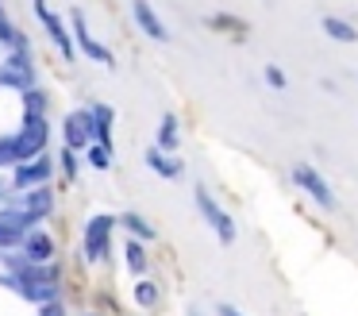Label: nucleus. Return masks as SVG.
Returning <instances> with one entry per match:
<instances>
[{
  "label": "nucleus",
  "instance_id": "obj_1",
  "mask_svg": "<svg viewBox=\"0 0 358 316\" xmlns=\"http://www.w3.org/2000/svg\"><path fill=\"white\" fill-rule=\"evenodd\" d=\"M16 289L35 305H47L58 297V270L50 262H24L16 270Z\"/></svg>",
  "mask_w": 358,
  "mask_h": 316
},
{
  "label": "nucleus",
  "instance_id": "obj_2",
  "mask_svg": "<svg viewBox=\"0 0 358 316\" xmlns=\"http://www.w3.org/2000/svg\"><path fill=\"white\" fill-rule=\"evenodd\" d=\"M193 197H196V208H201L204 224H208V228L216 231V239H220L224 247H231V243H235V220H231V216H227L224 208L216 205V197H212V193L204 189V185H196Z\"/></svg>",
  "mask_w": 358,
  "mask_h": 316
},
{
  "label": "nucleus",
  "instance_id": "obj_3",
  "mask_svg": "<svg viewBox=\"0 0 358 316\" xmlns=\"http://www.w3.org/2000/svg\"><path fill=\"white\" fill-rule=\"evenodd\" d=\"M293 181H296V189H304L320 208L335 212V205H339V200H335L331 185H327L324 177H320V170H316V166H308V162H296V166H293Z\"/></svg>",
  "mask_w": 358,
  "mask_h": 316
},
{
  "label": "nucleus",
  "instance_id": "obj_4",
  "mask_svg": "<svg viewBox=\"0 0 358 316\" xmlns=\"http://www.w3.org/2000/svg\"><path fill=\"white\" fill-rule=\"evenodd\" d=\"M112 228H116V216H93L85 224V259L89 262H104L112 251Z\"/></svg>",
  "mask_w": 358,
  "mask_h": 316
},
{
  "label": "nucleus",
  "instance_id": "obj_5",
  "mask_svg": "<svg viewBox=\"0 0 358 316\" xmlns=\"http://www.w3.org/2000/svg\"><path fill=\"white\" fill-rule=\"evenodd\" d=\"M0 85L4 89H35V66H31V54L27 50H16L0 62Z\"/></svg>",
  "mask_w": 358,
  "mask_h": 316
},
{
  "label": "nucleus",
  "instance_id": "obj_6",
  "mask_svg": "<svg viewBox=\"0 0 358 316\" xmlns=\"http://www.w3.org/2000/svg\"><path fill=\"white\" fill-rule=\"evenodd\" d=\"M35 12H39L43 27H47L50 43H55L58 50L66 54V62H70V58H73V35H70V27H66V23H62V15H58L55 8L47 4V0H35Z\"/></svg>",
  "mask_w": 358,
  "mask_h": 316
},
{
  "label": "nucleus",
  "instance_id": "obj_7",
  "mask_svg": "<svg viewBox=\"0 0 358 316\" xmlns=\"http://www.w3.org/2000/svg\"><path fill=\"white\" fill-rule=\"evenodd\" d=\"M89 143H93V116H89V108H78V112H70L62 123V146L85 151Z\"/></svg>",
  "mask_w": 358,
  "mask_h": 316
},
{
  "label": "nucleus",
  "instance_id": "obj_8",
  "mask_svg": "<svg viewBox=\"0 0 358 316\" xmlns=\"http://www.w3.org/2000/svg\"><path fill=\"white\" fill-rule=\"evenodd\" d=\"M70 35H73V46H81V50H85L93 62H101V66H116V58H112V50H108V46H104V43H96V39L89 35L85 15H81V12H73V15H70Z\"/></svg>",
  "mask_w": 358,
  "mask_h": 316
},
{
  "label": "nucleus",
  "instance_id": "obj_9",
  "mask_svg": "<svg viewBox=\"0 0 358 316\" xmlns=\"http://www.w3.org/2000/svg\"><path fill=\"white\" fill-rule=\"evenodd\" d=\"M50 170H55V166H50L47 154H35V158L20 162V166H16V189H24V193L27 189H39V185L50 177Z\"/></svg>",
  "mask_w": 358,
  "mask_h": 316
},
{
  "label": "nucleus",
  "instance_id": "obj_10",
  "mask_svg": "<svg viewBox=\"0 0 358 316\" xmlns=\"http://www.w3.org/2000/svg\"><path fill=\"white\" fill-rule=\"evenodd\" d=\"M131 12H135V23L143 27V35H147V39H155V43H166V39H170L166 23L158 20V12L147 4V0H131Z\"/></svg>",
  "mask_w": 358,
  "mask_h": 316
},
{
  "label": "nucleus",
  "instance_id": "obj_11",
  "mask_svg": "<svg viewBox=\"0 0 358 316\" xmlns=\"http://www.w3.org/2000/svg\"><path fill=\"white\" fill-rule=\"evenodd\" d=\"M50 205H55V197H50V189H27L24 200H20V216L27 220V228H35V220H43V216L50 212Z\"/></svg>",
  "mask_w": 358,
  "mask_h": 316
},
{
  "label": "nucleus",
  "instance_id": "obj_12",
  "mask_svg": "<svg viewBox=\"0 0 358 316\" xmlns=\"http://www.w3.org/2000/svg\"><path fill=\"white\" fill-rule=\"evenodd\" d=\"M27 220L20 216V208H4L0 212V247H16V243H24V235H27Z\"/></svg>",
  "mask_w": 358,
  "mask_h": 316
},
{
  "label": "nucleus",
  "instance_id": "obj_13",
  "mask_svg": "<svg viewBox=\"0 0 358 316\" xmlns=\"http://www.w3.org/2000/svg\"><path fill=\"white\" fill-rule=\"evenodd\" d=\"M24 262H50V254H55V239L47 235V231H39V228H31L24 235Z\"/></svg>",
  "mask_w": 358,
  "mask_h": 316
},
{
  "label": "nucleus",
  "instance_id": "obj_14",
  "mask_svg": "<svg viewBox=\"0 0 358 316\" xmlns=\"http://www.w3.org/2000/svg\"><path fill=\"white\" fill-rule=\"evenodd\" d=\"M89 116H93V143H101L112 151V108L96 104V108H89Z\"/></svg>",
  "mask_w": 358,
  "mask_h": 316
},
{
  "label": "nucleus",
  "instance_id": "obj_15",
  "mask_svg": "<svg viewBox=\"0 0 358 316\" xmlns=\"http://www.w3.org/2000/svg\"><path fill=\"white\" fill-rule=\"evenodd\" d=\"M147 166L155 170V174H162V177H181V158H173V154H166V151H158V146H150L147 151Z\"/></svg>",
  "mask_w": 358,
  "mask_h": 316
},
{
  "label": "nucleus",
  "instance_id": "obj_16",
  "mask_svg": "<svg viewBox=\"0 0 358 316\" xmlns=\"http://www.w3.org/2000/svg\"><path fill=\"white\" fill-rule=\"evenodd\" d=\"M178 143H181L178 116H173V112H166V116H162V123H158V151L173 154V151H178Z\"/></svg>",
  "mask_w": 358,
  "mask_h": 316
},
{
  "label": "nucleus",
  "instance_id": "obj_17",
  "mask_svg": "<svg viewBox=\"0 0 358 316\" xmlns=\"http://www.w3.org/2000/svg\"><path fill=\"white\" fill-rule=\"evenodd\" d=\"M324 31L335 43H358V27L350 20H339V15H324Z\"/></svg>",
  "mask_w": 358,
  "mask_h": 316
},
{
  "label": "nucleus",
  "instance_id": "obj_18",
  "mask_svg": "<svg viewBox=\"0 0 358 316\" xmlns=\"http://www.w3.org/2000/svg\"><path fill=\"white\" fill-rule=\"evenodd\" d=\"M124 259H127V270L143 277V270H147V251H143V239H127Z\"/></svg>",
  "mask_w": 358,
  "mask_h": 316
},
{
  "label": "nucleus",
  "instance_id": "obj_19",
  "mask_svg": "<svg viewBox=\"0 0 358 316\" xmlns=\"http://www.w3.org/2000/svg\"><path fill=\"white\" fill-rule=\"evenodd\" d=\"M120 224H124V228L131 231L135 239H155V228H150V224L143 220L139 212H124V216H120Z\"/></svg>",
  "mask_w": 358,
  "mask_h": 316
},
{
  "label": "nucleus",
  "instance_id": "obj_20",
  "mask_svg": "<svg viewBox=\"0 0 358 316\" xmlns=\"http://www.w3.org/2000/svg\"><path fill=\"white\" fill-rule=\"evenodd\" d=\"M158 297H162V289H158V282H135V301H139L143 308H155L158 305Z\"/></svg>",
  "mask_w": 358,
  "mask_h": 316
},
{
  "label": "nucleus",
  "instance_id": "obj_21",
  "mask_svg": "<svg viewBox=\"0 0 358 316\" xmlns=\"http://www.w3.org/2000/svg\"><path fill=\"white\" fill-rule=\"evenodd\" d=\"M85 162L93 170H108L112 166V151H108V146H101V143H89L85 146Z\"/></svg>",
  "mask_w": 358,
  "mask_h": 316
},
{
  "label": "nucleus",
  "instance_id": "obj_22",
  "mask_svg": "<svg viewBox=\"0 0 358 316\" xmlns=\"http://www.w3.org/2000/svg\"><path fill=\"white\" fill-rule=\"evenodd\" d=\"M43 108H47V97H43L39 89H24V112L27 116H43Z\"/></svg>",
  "mask_w": 358,
  "mask_h": 316
},
{
  "label": "nucleus",
  "instance_id": "obj_23",
  "mask_svg": "<svg viewBox=\"0 0 358 316\" xmlns=\"http://www.w3.org/2000/svg\"><path fill=\"white\" fill-rule=\"evenodd\" d=\"M262 77H266V85H270V89H285V85H289V77H285V69H281V66H273V62H270V66H266L262 69Z\"/></svg>",
  "mask_w": 358,
  "mask_h": 316
},
{
  "label": "nucleus",
  "instance_id": "obj_24",
  "mask_svg": "<svg viewBox=\"0 0 358 316\" xmlns=\"http://www.w3.org/2000/svg\"><path fill=\"white\" fill-rule=\"evenodd\" d=\"M4 166H20V158H16V143H12V135L8 139H0V170Z\"/></svg>",
  "mask_w": 358,
  "mask_h": 316
},
{
  "label": "nucleus",
  "instance_id": "obj_25",
  "mask_svg": "<svg viewBox=\"0 0 358 316\" xmlns=\"http://www.w3.org/2000/svg\"><path fill=\"white\" fill-rule=\"evenodd\" d=\"M58 166H62L66 177L78 174V151H70V146H62V154H58Z\"/></svg>",
  "mask_w": 358,
  "mask_h": 316
},
{
  "label": "nucleus",
  "instance_id": "obj_26",
  "mask_svg": "<svg viewBox=\"0 0 358 316\" xmlns=\"http://www.w3.org/2000/svg\"><path fill=\"white\" fill-rule=\"evenodd\" d=\"M208 23H212V27H227V31H247L239 20H231V15H212Z\"/></svg>",
  "mask_w": 358,
  "mask_h": 316
},
{
  "label": "nucleus",
  "instance_id": "obj_27",
  "mask_svg": "<svg viewBox=\"0 0 358 316\" xmlns=\"http://www.w3.org/2000/svg\"><path fill=\"white\" fill-rule=\"evenodd\" d=\"M39 316H66V308L58 305V301H47V305H43V312Z\"/></svg>",
  "mask_w": 358,
  "mask_h": 316
},
{
  "label": "nucleus",
  "instance_id": "obj_28",
  "mask_svg": "<svg viewBox=\"0 0 358 316\" xmlns=\"http://www.w3.org/2000/svg\"><path fill=\"white\" fill-rule=\"evenodd\" d=\"M216 312H220V316H243V312H239V308H235V305H227V301H224V305H220V308H216Z\"/></svg>",
  "mask_w": 358,
  "mask_h": 316
},
{
  "label": "nucleus",
  "instance_id": "obj_29",
  "mask_svg": "<svg viewBox=\"0 0 358 316\" xmlns=\"http://www.w3.org/2000/svg\"><path fill=\"white\" fill-rule=\"evenodd\" d=\"M189 316H201V312H196V308H189Z\"/></svg>",
  "mask_w": 358,
  "mask_h": 316
},
{
  "label": "nucleus",
  "instance_id": "obj_30",
  "mask_svg": "<svg viewBox=\"0 0 358 316\" xmlns=\"http://www.w3.org/2000/svg\"><path fill=\"white\" fill-rule=\"evenodd\" d=\"M0 20H4V4H0Z\"/></svg>",
  "mask_w": 358,
  "mask_h": 316
}]
</instances>
